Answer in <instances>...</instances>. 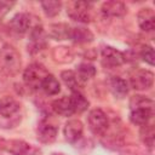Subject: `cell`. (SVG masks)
<instances>
[{
	"label": "cell",
	"mask_w": 155,
	"mask_h": 155,
	"mask_svg": "<svg viewBox=\"0 0 155 155\" xmlns=\"http://www.w3.org/2000/svg\"><path fill=\"white\" fill-rule=\"evenodd\" d=\"M101 12L104 17L114 18V17H122L127 13V7L121 1H105L101 6Z\"/></svg>",
	"instance_id": "13"
},
{
	"label": "cell",
	"mask_w": 155,
	"mask_h": 155,
	"mask_svg": "<svg viewBox=\"0 0 155 155\" xmlns=\"http://www.w3.org/2000/svg\"><path fill=\"white\" fill-rule=\"evenodd\" d=\"M75 74L79 79V81L82 84V82H86L87 80H90L91 78H93L96 75V68L90 63H80L76 67Z\"/></svg>",
	"instance_id": "24"
},
{
	"label": "cell",
	"mask_w": 155,
	"mask_h": 155,
	"mask_svg": "<svg viewBox=\"0 0 155 155\" xmlns=\"http://www.w3.org/2000/svg\"><path fill=\"white\" fill-rule=\"evenodd\" d=\"M93 4L85 1H70L67 4L68 16L81 23H88L93 18Z\"/></svg>",
	"instance_id": "2"
},
{
	"label": "cell",
	"mask_w": 155,
	"mask_h": 155,
	"mask_svg": "<svg viewBox=\"0 0 155 155\" xmlns=\"http://www.w3.org/2000/svg\"><path fill=\"white\" fill-rule=\"evenodd\" d=\"M15 5V2H10V1H0V18H2L10 10L11 7Z\"/></svg>",
	"instance_id": "28"
},
{
	"label": "cell",
	"mask_w": 155,
	"mask_h": 155,
	"mask_svg": "<svg viewBox=\"0 0 155 155\" xmlns=\"http://www.w3.org/2000/svg\"><path fill=\"white\" fill-rule=\"evenodd\" d=\"M0 151H6L11 155H34L39 150L22 139L0 138Z\"/></svg>",
	"instance_id": "4"
},
{
	"label": "cell",
	"mask_w": 155,
	"mask_h": 155,
	"mask_svg": "<svg viewBox=\"0 0 155 155\" xmlns=\"http://www.w3.org/2000/svg\"><path fill=\"white\" fill-rule=\"evenodd\" d=\"M40 5H41L46 16L54 17L61 12V8H62L63 4L61 1H42Z\"/></svg>",
	"instance_id": "26"
},
{
	"label": "cell",
	"mask_w": 155,
	"mask_h": 155,
	"mask_svg": "<svg viewBox=\"0 0 155 155\" xmlns=\"http://www.w3.org/2000/svg\"><path fill=\"white\" fill-rule=\"evenodd\" d=\"M51 107H52L53 111L56 114L61 115V116H70V115L74 114L73 108H71V104H70V99L67 96L53 101L52 104H51Z\"/></svg>",
	"instance_id": "17"
},
{
	"label": "cell",
	"mask_w": 155,
	"mask_h": 155,
	"mask_svg": "<svg viewBox=\"0 0 155 155\" xmlns=\"http://www.w3.org/2000/svg\"><path fill=\"white\" fill-rule=\"evenodd\" d=\"M70 28L65 23H54L48 27V35L54 40H67L69 39Z\"/></svg>",
	"instance_id": "18"
},
{
	"label": "cell",
	"mask_w": 155,
	"mask_h": 155,
	"mask_svg": "<svg viewBox=\"0 0 155 155\" xmlns=\"http://www.w3.org/2000/svg\"><path fill=\"white\" fill-rule=\"evenodd\" d=\"M64 138L67 142H69L70 144H75L78 143L81 138H82V133H84V125L80 120L78 119H71L68 120L64 125Z\"/></svg>",
	"instance_id": "10"
},
{
	"label": "cell",
	"mask_w": 155,
	"mask_h": 155,
	"mask_svg": "<svg viewBox=\"0 0 155 155\" xmlns=\"http://www.w3.org/2000/svg\"><path fill=\"white\" fill-rule=\"evenodd\" d=\"M21 109V104L17 99L10 96H4L0 98V115L4 117H11Z\"/></svg>",
	"instance_id": "14"
},
{
	"label": "cell",
	"mask_w": 155,
	"mask_h": 155,
	"mask_svg": "<svg viewBox=\"0 0 155 155\" xmlns=\"http://www.w3.org/2000/svg\"><path fill=\"white\" fill-rule=\"evenodd\" d=\"M58 128L56 125L51 124L47 120H41L36 127V137L41 143L50 144L56 140Z\"/></svg>",
	"instance_id": "9"
},
{
	"label": "cell",
	"mask_w": 155,
	"mask_h": 155,
	"mask_svg": "<svg viewBox=\"0 0 155 155\" xmlns=\"http://www.w3.org/2000/svg\"><path fill=\"white\" fill-rule=\"evenodd\" d=\"M101 54H102V64L107 68H116L126 62L125 53L111 46H104L102 48Z\"/></svg>",
	"instance_id": "7"
},
{
	"label": "cell",
	"mask_w": 155,
	"mask_h": 155,
	"mask_svg": "<svg viewBox=\"0 0 155 155\" xmlns=\"http://www.w3.org/2000/svg\"><path fill=\"white\" fill-rule=\"evenodd\" d=\"M31 24V19L30 16L25 12H19L16 13L8 22V28L11 29V31H13L17 35H23L25 34Z\"/></svg>",
	"instance_id": "12"
},
{
	"label": "cell",
	"mask_w": 155,
	"mask_h": 155,
	"mask_svg": "<svg viewBox=\"0 0 155 155\" xmlns=\"http://www.w3.org/2000/svg\"><path fill=\"white\" fill-rule=\"evenodd\" d=\"M110 88L117 98H124L128 92V84L119 76H113L110 79Z\"/></svg>",
	"instance_id": "23"
},
{
	"label": "cell",
	"mask_w": 155,
	"mask_h": 155,
	"mask_svg": "<svg viewBox=\"0 0 155 155\" xmlns=\"http://www.w3.org/2000/svg\"><path fill=\"white\" fill-rule=\"evenodd\" d=\"M137 19L138 25L144 31H151L155 27V13L150 7L142 8L137 15Z\"/></svg>",
	"instance_id": "15"
},
{
	"label": "cell",
	"mask_w": 155,
	"mask_h": 155,
	"mask_svg": "<svg viewBox=\"0 0 155 155\" xmlns=\"http://www.w3.org/2000/svg\"><path fill=\"white\" fill-rule=\"evenodd\" d=\"M69 99H70L73 111L78 113V114L87 110V108L90 105V102L86 99V97L81 92H71V94L69 96Z\"/></svg>",
	"instance_id": "20"
},
{
	"label": "cell",
	"mask_w": 155,
	"mask_h": 155,
	"mask_svg": "<svg viewBox=\"0 0 155 155\" xmlns=\"http://www.w3.org/2000/svg\"><path fill=\"white\" fill-rule=\"evenodd\" d=\"M130 120L133 125L143 126L149 124L154 116V107H130Z\"/></svg>",
	"instance_id": "11"
},
{
	"label": "cell",
	"mask_w": 155,
	"mask_h": 155,
	"mask_svg": "<svg viewBox=\"0 0 155 155\" xmlns=\"http://www.w3.org/2000/svg\"><path fill=\"white\" fill-rule=\"evenodd\" d=\"M21 65L22 61L19 52L10 44H5L0 48V68L7 74L15 75L19 71Z\"/></svg>",
	"instance_id": "1"
},
{
	"label": "cell",
	"mask_w": 155,
	"mask_h": 155,
	"mask_svg": "<svg viewBox=\"0 0 155 155\" xmlns=\"http://www.w3.org/2000/svg\"><path fill=\"white\" fill-rule=\"evenodd\" d=\"M140 139L145 147L151 151L154 145V126L151 124L143 125L140 128Z\"/></svg>",
	"instance_id": "25"
},
{
	"label": "cell",
	"mask_w": 155,
	"mask_h": 155,
	"mask_svg": "<svg viewBox=\"0 0 155 155\" xmlns=\"http://www.w3.org/2000/svg\"><path fill=\"white\" fill-rule=\"evenodd\" d=\"M87 124L92 133L102 136L109 127V120L107 114L102 109H93L87 116Z\"/></svg>",
	"instance_id": "5"
},
{
	"label": "cell",
	"mask_w": 155,
	"mask_h": 155,
	"mask_svg": "<svg viewBox=\"0 0 155 155\" xmlns=\"http://www.w3.org/2000/svg\"><path fill=\"white\" fill-rule=\"evenodd\" d=\"M52 58L54 62L61 63V64H65L73 61V52L68 46H57L53 47L51 51Z\"/></svg>",
	"instance_id": "19"
},
{
	"label": "cell",
	"mask_w": 155,
	"mask_h": 155,
	"mask_svg": "<svg viewBox=\"0 0 155 155\" xmlns=\"http://www.w3.org/2000/svg\"><path fill=\"white\" fill-rule=\"evenodd\" d=\"M69 39L78 44H88L93 41L94 35L90 29L85 27H74V28H70Z\"/></svg>",
	"instance_id": "16"
},
{
	"label": "cell",
	"mask_w": 155,
	"mask_h": 155,
	"mask_svg": "<svg viewBox=\"0 0 155 155\" xmlns=\"http://www.w3.org/2000/svg\"><path fill=\"white\" fill-rule=\"evenodd\" d=\"M50 73L47 69L40 64V63H31L28 65L23 73V81L27 85V87L31 90H38L41 87V84L44 79Z\"/></svg>",
	"instance_id": "3"
},
{
	"label": "cell",
	"mask_w": 155,
	"mask_h": 155,
	"mask_svg": "<svg viewBox=\"0 0 155 155\" xmlns=\"http://www.w3.org/2000/svg\"><path fill=\"white\" fill-rule=\"evenodd\" d=\"M61 78L65 86L71 92H81V82L79 81L75 71L73 70H64L61 73Z\"/></svg>",
	"instance_id": "21"
},
{
	"label": "cell",
	"mask_w": 155,
	"mask_h": 155,
	"mask_svg": "<svg viewBox=\"0 0 155 155\" xmlns=\"http://www.w3.org/2000/svg\"><path fill=\"white\" fill-rule=\"evenodd\" d=\"M130 84L137 91L149 90L154 84V74L148 69H136L130 76Z\"/></svg>",
	"instance_id": "6"
},
{
	"label": "cell",
	"mask_w": 155,
	"mask_h": 155,
	"mask_svg": "<svg viewBox=\"0 0 155 155\" xmlns=\"http://www.w3.org/2000/svg\"><path fill=\"white\" fill-rule=\"evenodd\" d=\"M140 57L148 64L154 65V48L151 46H149V45L143 46L142 47V51H140Z\"/></svg>",
	"instance_id": "27"
},
{
	"label": "cell",
	"mask_w": 155,
	"mask_h": 155,
	"mask_svg": "<svg viewBox=\"0 0 155 155\" xmlns=\"http://www.w3.org/2000/svg\"><path fill=\"white\" fill-rule=\"evenodd\" d=\"M40 88H42V91H44L47 96H56V94H58L59 91H61V85H59V81H58L53 75L48 74V75L44 79V81H42Z\"/></svg>",
	"instance_id": "22"
},
{
	"label": "cell",
	"mask_w": 155,
	"mask_h": 155,
	"mask_svg": "<svg viewBox=\"0 0 155 155\" xmlns=\"http://www.w3.org/2000/svg\"><path fill=\"white\" fill-rule=\"evenodd\" d=\"M51 155H64V154H62V153H53V154H51Z\"/></svg>",
	"instance_id": "29"
},
{
	"label": "cell",
	"mask_w": 155,
	"mask_h": 155,
	"mask_svg": "<svg viewBox=\"0 0 155 155\" xmlns=\"http://www.w3.org/2000/svg\"><path fill=\"white\" fill-rule=\"evenodd\" d=\"M29 41H30V44L28 45V51H30L31 53H38L47 47L46 33L41 25H35L30 30Z\"/></svg>",
	"instance_id": "8"
}]
</instances>
